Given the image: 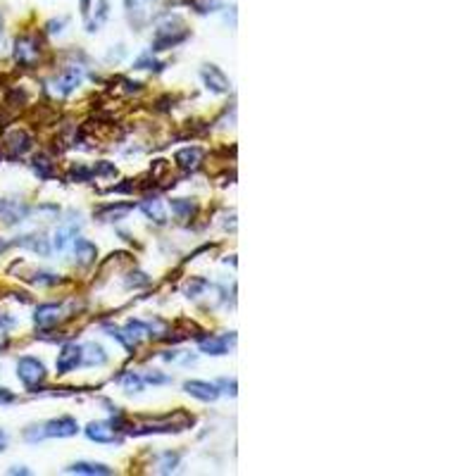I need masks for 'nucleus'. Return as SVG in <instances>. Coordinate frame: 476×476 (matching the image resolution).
Instances as JSON below:
<instances>
[{
  "label": "nucleus",
  "instance_id": "1",
  "mask_svg": "<svg viewBox=\"0 0 476 476\" xmlns=\"http://www.w3.org/2000/svg\"><path fill=\"white\" fill-rule=\"evenodd\" d=\"M188 36L191 31L181 17H167L165 22H160L153 34V50H170L174 45L184 43Z\"/></svg>",
  "mask_w": 476,
  "mask_h": 476
},
{
  "label": "nucleus",
  "instance_id": "2",
  "mask_svg": "<svg viewBox=\"0 0 476 476\" xmlns=\"http://www.w3.org/2000/svg\"><path fill=\"white\" fill-rule=\"evenodd\" d=\"M40 60V40L38 36L24 34L15 40V62L24 69H34Z\"/></svg>",
  "mask_w": 476,
  "mask_h": 476
},
{
  "label": "nucleus",
  "instance_id": "3",
  "mask_svg": "<svg viewBox=\"0 0 476 476\" xmlns=\"http://www.w3.org/2000/svg\"><path fill=\"white\" fill-rule=\"evenodd\" d=\"M126 17H129V24L141 31L153 22V15L158 10V0H124Z\"/></svg>",
  "mask_w": 476,
  "mask_h": 476
},
{
  "label": "nucleus",
  "instance_id": "4",
  "mask_svg": "<svg viewBox=\"0 0 476 476\" xmlns=\"http://www.w3.org/2000/svg\"><path fill=\"white\" fill-rule=\"evenodd\" d=\"M31 146H34V138H31V133L24 129L10 131L8 136L3 138V143H0L3 155L8 160H17V158H22V155H27L29 150H31Z\"/></svg>",
  "mask_w": 476,
  "mask_h": 476
},
{
  "label": "nucleus",
  "instance_id": "5",
  "mask_svg": "<svg viewBox=\"0 0 476 476\" xmlns=\"http://www.w3.org/2000/svg\"><path fill=\"white\" fill-rule=\"evenodd\" d=\"M17 376L22 379V384L36 391V388L45 381L48 371H45L43 362H38L36 357H22L20 362H17Z\"/></svg>",
  "mask_w": 476,
  "mask_h": 476
},
{
  "label": "nucleus",
  "instance_id": "6",
  "mask_svg": "<svg viewBox=\"0 0 476 476\" xmlns=\"http://www.w3.org/2000/svg\"><path fill=\"white\" fill-rule=\"evenodd\" d=\"M45 438H69L79 431V424L74 417H57L43 424Z\"/></svg>",
  "mask_w": 476,
  "mask_h": 476
},
{
  "label": "nucleus",
  "instance_id": "7",
  "mask_svg": "<svg viewBox=\"0 0 476 476\" xmlns=\"http://www.w3.org/2000/svg\"><path fill=\"white\" fill-rule=\"evenodd\" d=\"M86 436L96 443H119V431L110 422H91L86 426Z\"/></svg>",
  "mask_w": 476,
  "mask_h": 476
},
{
  "label": "nucleus",
  "instance_id": "8",
  "mask_svg": "<svg viewBox=\"0 0 476 476\" xmlns=\"http://www.w3.org/2000/svg\"><path fill=\"white\" fill-rule=\"evenodd\" d=\"M200 77H202L205 86L212 93H229V89H231V84H229V79H226V74L217 65H205V67L200 69Z\"/></svg>",
  "mask_w": 476,
  "mask_h": 476
},
{
  "label": "nucleus",
  "instance_id": "9",
  "mask_svg": "<svg viewBox=\"0 0 476 476\" xmlns=\"http://www.w3.org/2000/svg\"><path fill=\"white\" fill-rule=\"evenodd\" d=\"M81 81H84V69H81L79 65H69L65 72L55 79V91L60 93V96H69V93L77 89Z\"/></svg>",
  "mask_w": 476,
  "mask_h": 476
},
{
  "label": "nucleus",
  "instance_id": "10",
  "mask_svg": "<svg viewBox=\"0 0 476 476\" xmlns=\"http://www.w3.org/2000/svg\"><path fill=\"white\" fill-rule=\"evenodd\" d=\"M184 391L188 393V396L202 400V403H214V400L219 398V386L217 384H207V381H186L184 384Z\"/></svg>",
  "mask_w": 476,
  "mask_h": 476
},
{
  "label": "nucleus",
  "instance_id": "11",
  "mask_svg": "<svg viewBox=\"0 0 476 476\" xmlns=\"http://www.w3.org/2000/svg\"><path fill=\"white\" fill-rule=\"evenodd\" d=\"M81 364V345L77 343H69L62 348V352L57 355V374H69Z\"/></svg>",
  "mask_w": 476,
  "mask_h": 476
},
{
  "label": "nucleus",
  "instance_id": "12",
  "mask_svg": "<svg viewBox=\"0 0 476 476\" xmlns=\"http://www.w3.org/2000/svg\"><path fill=\"white\" fill-rule=\"evenodd\" d=\"M202 158H205V150L198 148V146H188V148H181V150L174 153V162H177V165L186 172L198 170Z\"/></svg>",
  "mask_w": 476,
  "mask_h": 476
},
{
  "label": "nucleus",
  "instance_id": "13",
  "mask_svg": "<svg viewBox=\"0 0 476 476\" xmlns=\"http://www.w3.org/2000/svg\"><path fill=\"white\" fill-rule=\"evenodd\" d=\"M74 258H77L79 267H89L96 262L98 248L93 246L89 238H74Z\"/></svg>",
  "mask_w": 476,
  "mask_h": 476
},
{
  "label": "nucleus",
  "instance_id": "14",
  "mask_svg": "<svg viewBox=\"0 0 476 476\" xmlns=\"http://www.w3.org/2000/svg\"><path fill=\"white\" fill-rule=\"evenodd\" d=\"M60 317H62V307L55 303H48V305L38 307L36 315H34V322H36L40 329H50L60 322Z\"/></svg>",
  "mask_w": 476,
  "mask_h": 476
},
{
  "label": "nucleus",
  "instance_id": "15",
  "mask_svg": "<svg viewBox=\"0 0 476 476\" xmlns=\"http://www.w3.org/2000/svg\"><path fill=\"white\" fill-rule=\"evenodd\" d=\"M131 210H133L131 202H119V205L110 202V205L98 207V210H96V217L101 219V222H117V219H124Z\"/></svg>",
  "mask_w": 476,
  "mask_h": 476
},
{
  "label": "nucleus",
  "instance_id": "16",
  "mask_svg": "<svg viewBox=\"0 0 476 476\" xmlns=\"http://www.w3.org/2000/svg\"><path fill=\"white\" fill-rule=\"evenodd\" d=\"M17 246H22V248H29L31 253H38V255H43V258H48L50 255V241L45 238L43 234H29V236H20L17 238Z\"/></svg>",
  "mask_w": 476,
  "mask_h": 476
},
{
  "label": "nucleus",
  "instance_id": "17",
  "mask_svg": "<svg viewBox=\"0 0 476 476\" xmlns=\"http://www.w3.org/2000/svg\"><path fill=\"white\" fill-rule=\"evenodd\" d=\"M24 217H27L24 205L13 202V200H0V219H3V222L15 224V222H22Z\"/></svg>",
  "mask_w": 476,
  "mask_h": 476
},
{
  "label": "nucleus",
  "instance_id": "18",
  "mask_svg": "<svg viewBox=\"0 0 476 476\" xmlns=\"http://www.w3.org/2000/svg\"><path fill=\"white\" fill-rule=\"evenodd\" d=\"M170 207L179 219H191V217H195V212H198V202L193 198H172Z\"/></svg>",
  "mask_w": 476,
  "mask_h": 476
},
{
  "label": "nucleus",
  "instance_id": "19",
  "mask_svg": "<svg viewBox=\"0 0 476 476\" xmlns=\"http://www.w3.org/2000/svg\"><path fill=\"white\" fill-rule=\"evenodd\" d=\"M67 472L89 474V476H107V474H112V469H110L107 464H101V462H74Z\"/></svg>",
  "mask_w": 476,
  "mask_h": 476
},
{
  "label": "nucleus",
  "instance_id": "20",
  "mask_svg": "<svg viewBox=\"0 0 476 476\" xmlns=\"http://www.w3.org/2000/svg\"><path fill=\"white\" fill-rule=\"evenodd\" d=\"M141 210L148 219H153L155 224H167V212L160 198H148L146 202H141Z\"/></svg>",
  "mask_w": 476,
  "mask_h": 476
},
{
  "label": "nucleus",
  "instance_id": "21",
  "mask_svg": "<svg viewBox=\"0 0 476 476\" xmlns=\"http://www.w3.org/2000/svg\"><path fill=\"white\" fill-rule=\"evenodd\" d=\"M226 336H205V339H200V350L205 352V355H226Z\"/></svg>",
  "mask_w": 476,
  "mask_h": 476
},
{
  "label": "nucleus",
  "instance_id": "22",
  "mask_svg": "<svg viewBox=\"0 0 476 476\" xmlns=\"http://www.w3.org/2000/svg\"><path fill=\"white\" fill-rule=\"evenodd\" d=\"M81 362L89 364V367H93V364H105L107 355H105V350H103V345L89 343V345L81 348Z\"/></svg>",
  "mask_w": 476,
  "mask_h": 476
},
{
  "label": "nucleus",
  "instance_id": "23",
  "mask_svg": "<svg viewBox=\"0 0 476 476\" xmlns=\"http://www.w3.org/2000/svg\"><path fill=\"white\" fill-rule=\"evenodd\" d=\"M34 172L38 174V179H50L55 174V165L50 162L48 155H36L34 158Z\"/></svg>",
  "mask_w": 476,
  "mask_h": 476
},
{
  "label": "nucleus",
  "instance_id": "24",
  "mask_svg": "<svg viewBox=\"0 0 476 476\" xmlns=\"http://www.w3.org/2000/svg\"><path fill=\"white\" fill-rule=\"evenodd\" d=\"M81 10H84V17H89V13H91V0H81ZM93 10L98 13L96 22L101 24V22L107 17V0H96V8H93Z\"/></svg>",
  "mask_w": 476,
  "mask_h": 476
},
{
  "label": "nucleus",
  "instance_id": "25",
  "mask_svg": "<svg viewBox=\"0 0 476 476\" xmlns=\"http://www.w3.org/2000/svg\"><path fill=\"white\" fill-rule=\"evenodd\" d=\"M96 177H101V179H114L117 177V167L112 165V162H96V167L91 170Z\"/></svg>",
  "mask_w": 476,
  "mask_h": 476
},
{
  "label": "nucleus",
  "instance_id": "26",
  "mask_svg": "<svg viewBox=\"0 0 476 476\" xmlns=\"http://www.w3.org/2000/svg\"><path fill=\"white\" fill-rule=\"evenodd\" d=\"M121 386H124L129 393H136V391H141V388H143V379L133 374V371H126V374L121 376Z\"/></svg>",
  "mask_w": 476,
  "mask_h": 476
},
{
  "label": "nucleus",
  "instance_id": "27",
  "mask_svg": "<svg viewBox=\"0 0 476 476\" xmlns=\"http://www.w3.org/2000/svg\"><path fill=\"white\" fill-rule=\"evenodd\" d=\"M29 281L36 283V286H55V283H60V276L50 274V272H36L34 278H29Z\"/></svg>",
  "mask_w": 476,
  "mask_h": 476
},
{
  "label": "nucleus",
  "instance_id": "28",
  "mask_svg": "<svg viewBox=\"0 0 476 476\" xmlns=\"http://www.w3.org/2000/svg\"><path fill=\"white\" fill-rule=\"evenodd\" d=\"M72 236H74V229H72V226H62V229H57L55 241H53L57 251H65V248H67V243L72 241Z\"/></svg>",
  "mask_w": 476,
  "mask_h": 476
},
{
  "label": "nucleus",
  "instance_id": "29",
  "mask_svg": "<svg viewBox=\"0 0 476 476\" xmlns=\"http://www.w3.org/2000/svg\"><path fill=\"white\" fill-rule=\"evenodd\" d=\"M43 438H45L43 424H31V426L24 429V440H29V443H38Z\"/></svg>",
  "mask_w": 476,
  "mask_h": 476
},
{
  "label": "nucleus",
  "instance_id": "30",
  "mask_svg": "<svg viewBox=\"0 0 476 476\" xmlns=\"http://www.w3.org/2000/svg\"><path fill=\"white\" fill-rule=\"evenodd\" d=\"M93 177V172L89 170V167H84V165H77V167H72L69 170V179H77V181H89V179Z\"/></svg>",
  "mask_w": 476,
  "mask_h": 476
},
{
  "label": "nucleus",
  "instance_id": "31",
  "mask_svg": "<svg viewBox=\"0 0 476 476\" xmlns=\"http://www.w3.org/2000/svg\"><path fill=\"white\" fill-rule=\"evenodd\" d=\"M207 288V281L205 278H191L188 288H186V293H188V298H198L200 291H205Z\"/></svg>",
  "mask_w": 476,
  "mask_h": 476
},
{
  "label": "nucleus",
  "instance_id": "32",
  "mask_svg": "<svg viewBox=\"0 0 476 476\" xmlns=\"http://www.w3.org/2000/svg\"><path fill=\"white\" fill-rule=\"evenodd\" d=\"M10 327H13V319H10V317H0V348L8 345V341H10L8 329Z\"/></svg>",
  "mask_w": 476,
  "mask_h": 476
},
{
  "label": "nucleus",
  "instance_id": "33",
  "mask_svg": "<svg viewBox=\"0 0 476 476\" xmlns=\"http://www.w3.org/2000/svg\"><path fill=\"white\" fill-rule=\"evenodd\" d=\"M191 3H193V8L198 10V13H212L214 8H217L219 5V0H191Z\"/></svg>",
  "mask_w": 476,
  "mask_h": 476
},
{
  "label": "nucleus",
  "instance_id": "34",
  "mask_svg": "<svg viewBox=\"0 0 476 476\" xmlns=\"http://www.w3.org/2000/svg\"><path fill=\"white\" fill-rule=\"evenodd\" d=\"M177 462H179V455H177V452H174V455H172V452H167V455L162 457V464H160L162 472H172V469L177 467Z\"/></svg>",
  "mask_w": 476,
  "mask_h": 476
},
{
  "label": "nucleus",
  "instance_id": "35",
  "mask_svg": "<svg viewBox=\"0 0 476 476\" xmlns=\"http://www.w3.org/2000/svg\"><path fill=\"white\" fill-rule=\"evenodd\" d=\"M143 381H148V384H167L170 381V376H165V374H158V371H148L146 376H143Z\"/></svg>",
  "mask_w": 476,
  "mask_h": 476
},
{
  "label": "nucleus",
  "instance_id": "36",
  "mask_svg": "<svg viewBox=\"0 0 476 476\" xmlns=\"http://www.w3.org/2000/svg\"><path fill=\"white\" fill-rule=\"evenodd\" d=\"M153 67H162V65H158V62L155 60H150V55H143L141 60H136V69H153Z\"/></svg>",
  "mask_w": 476,
  "mask_h": 476
},
{
  "label": "nucleus",
  "instance_id": "37",
  "mask_svg": "<svg viewBox=\"0 0 476 476\" xmlns=\"http://www.w3.org/2000/svg\"><path fill=\"white\" fill-rule=\"evenodd\" d=\"M219 386H222V388H226V391L224 393H231V396H236V381H219Z\"/></svg>",
  "mask_w": 476,
  "mask_h": 476
},
{
  "label": "nucleus",
  "instance_id": "38",
  "mask_svg": "<svg viewBox=\"0 0 476 476\" xmlns=\"http://www.w3.org/2000/svg\"><path fill=\"white\" fill-rule=\"evenodd\" d=\"M15 393H10L8 388H0V403H13Z\"/></svg>",
  "mask_w": 476,
  "mask_h": 476
},
{
  "label": "nucleus",
  "instance_id": "39",
  "mask_svg": "<svg viewBox=\"0 0 476 476\" xmlns=\"http://www.w3.org/2000/svg\"><path fill=\"white\" fill-rule=\"evenodd\" d=\"M3 448H5V433L0 431V450H3Z\"/></svg>",
  "mask_w": 476,
  "mask_h": 476
},
{
  "label": "nucleus",
  "instance_id": "40",
  "mask_svg": "<svg viewBox=\"0 0 476 476\" xmlns=\"http://www.w3.org/2000/svg\"><path fill=\"white\" fill-rule=\"evenodd\" d=\"M5 248H8V243H5V241H0V253H3Z\"/></svg>",
  "mask_w": 476,
  "mask_h": 476
}]
</instances>
